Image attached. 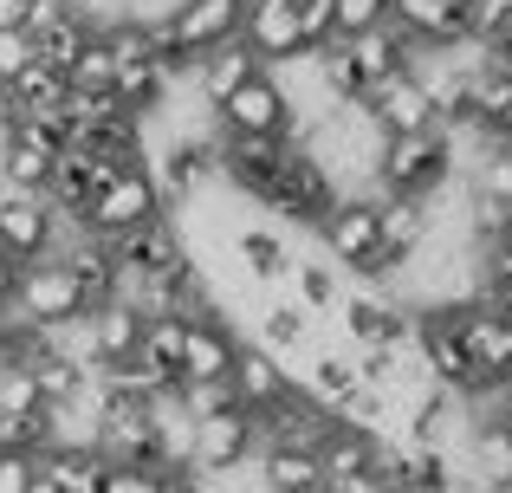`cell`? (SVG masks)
<instances>
[{
	"instance_id": "1",
	"label": "cell",
	"mask_w": 512,
	"mask_h": 493,
	"mask_svg": "<svg viewBox=\"0 0 512 493\" xmlns=\"http://www.w3.org/2000/svg\"><path fill=\"white\" fill-rule=\"evenodd\" d=\"M91 292L85 279L72 273L65 260H33L20 266V279H13V299H7V331L20 338V331H59L72 325V318H85Z\"/></svg>"
},
{
	"instance_id": "2",
	"label": "cell",
	"mask_w": 512,
	"mask_h": 493,
	"mask_svg": "<svg viewBox=\"0 0 512 493\" xmlns=\"http://www.w3.org/2000/svg\"><path fill=\"white\" fill-rule=\"evenodd\" d=\"M370 176H376V195H409V202H428V195L454 176V137H448V130L383 137V143H376Z\"/></svg>"
},
{
	"instance_id": "3",
	"label": "cell",
	"mask_w": 512,
	"mask_h": 493,
	"mask_svg": "<svg viewBox=\"0 0 512 493\" xmlns=\"http://www.w3.org/2000/svg\"><path fill=\"white\" fill-rule=\"evenodd\" d=\"M454 338H461V357H467V370H474V390L467 396L506 390L512 383V318L500 312V305H474V299L454 305Z\"/></svg>"
},
{
	"instance_id": "4",
	"label": "cell",
	"mask_w": 512,
	"mask_h": 493,
	"mask_svg": "<svg viewBox=\"0 0 512 493\" xmlns=\"http://www.w3.org/2000/svg\"><path fill=\"white\" fill-rule=\"evenodd\" d=\"M156 215H169V208H163V195H156L150 163H137V169H117L85 202V234L111 247V241H124L130 228H143V221H156Z\"/></svg>"
},
{
	"instance_id": "5",
	"label": "cell",
	"mask_w": 512,
	"mask_h": 493,
	"mask_svg": "<svg viewBox=\"0 0 512 493\" xmlns=\"http://www.w3.org/2000/svg\"><path fill=\"white\" fill-rule=\"evenodd\" d=\"M247 455H260L247 409H221V416L188 422V481H221V474L247 468Z\"/></svg>"
},
{
	"instance_id": "6",
	"label": "cell",
	"mask_w": 512,
	"mask_h": 493,
	"mask_svg": "<svg viewBox=\"0 0 512 493\" xmlns=\"http://www.w3.org/2000/svg\"><path fill=\"white\" fill-rule=\"evenodd\" d=\"M221 137H292V98L273 72H253L227 104H214Z\"/></svg>"
},
{
	"instance_id": "7",
	"label": "cell",
	"mask_w": 512,
	"mask_h": 493,
	"mask_svg": "<svg viewBox=\"0 0 512 493\" xmlns=\"http://www.w3.org/2000/svg\"><path fill=\"white\" fill-rule=\"evenodd\" d=\"M363 117H370L376 137H422V130H441V111H435V98L422 91L415 72L383 78V85L363 98Z\"/></svg>"
},
{
	"instance_id": "8",
	"label": "cell",
	"mask_w": 512,
	"mask_h": 493,
	"mask_svg": "<svg viewBox=\"0 0 512 493\" xmlns=\"http://www.w3.org/2000/svg\"><path fill=\"white\" fill-rule=\"evenodd\" d=\"M318 241H325V253L338 266H350V273H363V266L376 260V195H338V202L318 215Z\"/></svg>"
},
{
	"instance_id": "9",
	"label": "cell",
	"mask_w": 512,
	"mask_h": 493,
	"mask_svg": "<svg viewBox=\"0 0 512 493\" xmlns=\"http://www.w3.org/2000/svg\"><path fill=\"white\" fill-rule=\"evenodd\" d=\"M240 364V338L234 325L221 318V305L201 318H188V338H182V364H175V383H227Z\"/></svg>"
},
{
	"instance_id": "10",
	"label": "cell",
	"mask_w": 512,
	"mask_h": 493,
	"mask_svg": "<svg viewBox=\"0 0 512 493\" xmlns=\"http://www.w3.org/2000/svg\"><path fill=\"white\" fill-rule=\"evenodd\" d=\"M338 429V416H331L325 403H312V396L292 383V396H279L266 416H253V442L260 448H312L318 455V442Z\"/></svg>"
},
{
	"instance_id": "11",
	"label": "cell",
	"mask_w": 512,
	"mask_h": 493,
	"mask_svg": "<svg viewBox=\"0 0 512 493\" xmlns=\"http://www.w3.org/2000/svg\"><path fill=\"white\" fill-rule=\"evenodd\" d=\"M52 234H59V221H52L46 195H26V189H7V182H0V253L33 266V260L52 253Z\"/></svg>"
},
{
	"instance_id": "12",
	"label": "cell",
	"mask_w": 512,
	"mask_h": 493,
	"mask_svg": "<svg viewBox=\"0 0 512 493\" xmlns=\"http://www.w3.org/2000/svg\"><path fill=\"white\" fill-rule=\"evenodd\" d=\"M240 13H247V0H175V7H163V20H169L175 46L188 59H201V52L240 39Z\"/></svg>"
},
{
	"instance_id": "13",
	"label": "cell",
	"mask_w": 512,
	"mask_h": 493,
	"mask_svg": "<svg viewBox=\"0 0 512 493\" xmlns=\"http://www.w3.org/2000/svg\"><path fill=\"white\" fill-rule=\"evenodd\" d=\"M240 46L253 52V65H260V72L305 59L299 20H292V0H247V13H240Z\"/></svg>"
},
{
	"instance_id": "14",
	"label": "cell",
	"mask_w": 512,
	"mask_h": 493,
	"mask_svg": "<svg viewBox=\"0 0 512 493\" xmlns=\"http://www.w3.org/2000/svg\"><path fill=\"white\" fill-rule=\"evenodd\" d=\"M143 305H130V299H98V305H85V331H91V364L98 370H117V364H130L137 357V344H143Z\"/></svg>"
},
{
	"instance_id": "15",
	"label": "cell",
	"mask_w": 512,
	"mask_h": 493,
	"mask_svg": "<svg viewBox=\"0 0 512 493\" xmlns=\"http://www.w3.org/2000/svg\"><path fill=\"white\" fill-rule=\"evenodd\" d=\"M389 26L415 52H448L467 39V7L461 0H389Z\"/></svg>"
},
{
	"instance_id": "16",
	"label": "cell",
	"mask_w": 512,
	"mask_h": 493,
	"mask_svg": "<svg viewBox=\"0 0 512 493\" xmlns=\"http://www.w3.org/2000/svg\"><path fill=\"white\" fill-rule=\"evenodd\" d=\"M338 46L350 52V65H357V85H363V98H370L383 78H396V72H415V46L396 33V26H376V33H357V39H338Z\"/></svg>"
},
{
	"instance_id": "17",
	"label": "cell",
	"mask_w": 512,
	"mask_h": 493,
	"mask_svg": "<svg viewBox=\"0 0 512 493\" xmlns=\"http://www.w3.org/2000/svg\"><path fill=\"white\" fill-rule=\"evenodd\" d=\"M234 409H247V416H266V409L279 403V396H292V370L279 364L273 351H260V344H240V364H234Z\"/></svg>"
},
{
	"instance_id": "18",
	"label": "cell",
	"mask_w": 512,
	"mask_h": 493,
	"mask_svg": "<svg viewBox=\"0 0 512 493\" xmlns=\"http://www.w3.org/2000/svg\"><path fill=\"white\" fill-rule=\"evenodd\" d=\"M253 72H260V65H253V52L234 39V46H214V52H201V59H195V72H188V78H195L201 104L214 111V104H227V98H234V91L247 85Z\"/></svg>"
},
{
	"instance_id": "19",
	"label": "cell",
	"mask_w": 512,
	"mask_h": 493,
	"mask_svg": "<svg viewBox=\"0 0 512 493\" xmlns=\"http://www.w3.org/2000/svg\"><path fill=\"white\" fill-rule=\"evenodd\" d=\"M260 487L266 493H325V468L312 448H260Z\"/></svg>"
},
{
	"instance_id": "20",
	"label": "cell",
	"mask_w": 512,
	"mask_h": 493,
	"mask_svg": "<svg viewBox=\"0 0 512 493\" xmlns=\"http://www.w3.org/2000/svg\"><path fill=\"white\" fill-rule=\"evenodd\" d=\"M33 474H39V481H52V493H98L104 461L91 455V448H39Z\"/></svg>"
},
{
	"instance_id": "21",
	"label": "cell",
	"mask_w": 512,
	"mask_h": 493,
	"mask_svg": "<svg viewBox=\"0 0 512 493\" xmlns=\"http://www.w3.org/2000/svg\"><path fill=\"white\" fill-rule=\"evenodd\" d=\"M376 448H383V435L338 422V429L318 442V468H325V481H344V474H370V468H376Z\"/></svg>"
},
{
	"instance_id": "22",
	"label": "cell",
	"mask_w": 512,
	"mask_h": 493,
	"mask_svg": "<svg viewBox=\"0 0 512 493\" xmlns=\"http://www.w3.org/2000/svg\"><path fill=\"white\" fill-rule=\"evenodd\" d=\"M227 253L240 260V273H247L253 286H286V279H292V260H286V247H279V234L247 228V234L227 241Z\"/></svg>"
},
{
	"instance_id": "23",
	"label": "cell",
	"mask_w": 512,
	"mask_h": 493,
	"mask_svg": "<svg viewBox=\"0 0 512 493\" xmlns=\"http://www.w3.org/2000/svg\"><path fill=\"white\" fill-rule=\"evenodd\" d=\"M266 344L260 351H273L279 364H286V351H312V312L305 305H292V299H273L266 305Z\"/></svg>"
},
{
	"instance_id": "24",
	"label": "cell",
	"mask_w": 512,
	"mask_h": 493,
	"mask_svg": "<svg viewBox=\"0 0 512 493\" xmlns=\"http://www.w3.org/2000/svg\"><path fill=\"white\" fill-rule=\"evenodd\" d=\"M111 78H117V59H111V46H104V33L91 26L85 52L65 65V91H85V98H111Z\"/></svg>"
},
{
	"instance_id": "25",
	"label": "cell",
	"mask_w": 512,
	"mask_h": 493,
	"mask_svg": "<svg viewBox=\"0 0 512 493\" xmlns=\"http://www.w3.org/2000/svg\"><path fill=\"white\" fill-rule=\"evenodd\" d=\"M312 403H325V409H338L350 390H357V364H350L344 351H318L312 357V370H305V383H299Z\"/></svg>"
},
{
	"instance_id": "26",
	"label": "cell",
	"mask_w": 512,
	"mask_h": 493,
	"mask_svg": "<svg viewBox=\"0 0 512 493\" xmlns=\"http://www.w3.org/2000/svg\"><path fill=\"white\" fill-rule=\"evenodd\" d=\"M182 338H188V318H175V312H150V318H143V344H137V357L175 377V364H182Z\"/></svg>"
},
{
	"instance_id": "27",
	"label": "cell",
	"mask_w": 512,
	"mask_h": 493,
	"mask_svg": "<svg viewBox=\"0 0 512 493\" xmlns=\"http://www.w3.org/2000/svg\"><path fill=\"white\" fill-rule=\"evenodd\" d=\"M0 416H20V422H39V416H46V403H39V390H33V377H26L20 357H7V364H0Z\"/></svg>"
},
{
	"instance_id": "28",
	"label": "cell",
	"mask_w": 512,
	"mask_h": 493,
	"mask_svg": "<svg viewBox=\"0 0 512 493\" xmlns=\"http://www.w3.org/2000/svg\"><path fill=\"white\" fill-rule=\"evenodd\" d=\"M474 195L480 202L512 208V143H493V150L474 163Z\"/></svg>"
},
{
	"instance_id": "29",
	"label": "cell",
	"mask_w": 512,
	"mask_h": 493,
	"mask_svg": "<svg viewBox=\"0 0 512 493\" xmlns=\"http://www.w3.org/2000/svg\"><path fill=\"white\" fill-rule=\"evenodd\" d=\"M376 26H389V0H338L331 7V39H357Z\"/></svg>"
},
{
	"instance_id": "30",
	"label": "cell",
	"mask_w": 512,
	"mask_h": 493,
	"mask_svg": "<svg viewBox=\"0 0 512 493\" xmlns=\"http://www.w3.org/2000/svg\"><path fill=\"white\" fill-rule=\"evenodd\" d=\"M292 286H299V292H292V305H305L312 318L338 305V279H331L325 266H292Z\"/></svg>"
},
{
	"instance_id": "31",
	"label": "cell",
	"mask_w": 512,
	"mask_h": 493,
	"mask_svg": "<svg viewBox=\"0 0 512 493\" xmlns=\"http://www.w3.org/2000/svg\"><path fill=\"white\" fill-rule=\"evenodd\" d=\"M461 7H467V39L474 46H493L512 26V0H461Z\"/></svg>"
},
{
	"instance_id": "32",
	"label": "cell",
	"mask_w": 512,
	"mask_h": 493,
	"mask_svg": "<svg viewBox=\"0 0 512 493\" xmlns=\"http://www.w3.org/2000/svg\"><path fill=\"white\" fill-rule=\"evenodd\" d=\"M331 7H338V0H292V20H299V46L305 52L331 46Z\"/></svg>"
},
{
	"instance_id": "33",
	"label": "cell",
	"mask_w": 512,
	"mask_h": 493,
	"mask_svg": "<svg viewBox=\"0 0 512 493\" xmlns=\"http://www.w3.org/2000/svg\"><path fill=\"white\" fill-rule=\"evenodd\" d=\"M175 487V474L163 468H104V481L98 493H169Z\"/></svg>"
},
{
	"instance_id": "34",
	"label": "cell",
	"mask_w": 512,
	"mask_h": 493,
	"mask_svg": "<svg viewBox=\"0 0 512 493\" xmlns=\"http://www.w3.org/2000/svg\"><path fill=\"white\" fill-rule=\"evenodd\" d=\"M33 487V455H0V493H26Z\"/></svg>"
},
{
	"instance_id": "35",
	"label": "cell",
	"mask_w": 512,
	"mask_h": 493,
	"mask_svg": "<svg viewBox=\"0 0 512 493\" xmlns=\"http://www.w3.org/2000/svg\"><path fill=\"white\" fill-rule=\"evenodd\" d=\"M325 493H396V487H389L383 474L370 468V474H344V481H325Z\"/></svg>"
},
{
	"instance_id": "36",
	"label": "cell",
	"mask_w": 512,
	"mask_h": 493,
	"mask_svg": "<svg viewBox=\"0 0 512 493\" xmlns=\"http://www.w3.org/2000/svg\"><path fill=\"white\" fill-rule=\"evenodd\" d=\"M493 52H500V59H512V26H506L500 39H493Z\"/></svg>"
},
{
	"instance_id": "37",
	"label": "cell",
	"mask_w": 512,
	"mask_h": 493,
	"mask_svg": "<svg viewBox=\"0 0 512 493\" xmlns=\"http://www.w3.org/2000/svg\"><path fill=\"white\" fill-rule=\"evenodd\" d=\"M26 493H52V481H39V474H33V487H26Z\"/></svg>"
},
{
	"instance_id": "38",
	"label": "cell",
	"mask_w": 512,
	"mask_h": 493,
	"mask_svg": "<svg viewBox=\"0 0 512 493\" xmlns=\"http://www.w3.org/2000/svg\"><path fill=\"white\" fill-rule=\"evenodd\" d=\"M169 493H201V487H195V481H175V487H169Z\"/></svg>"
},
{
	"instance_id": "39",
	"label": "cell",
	"mask_w": 512,
	"mask_h": 493,
	"mask_svg": "<svg viewBox=\"0 0 512 493\" xmlns=\"http://www.w3.org/2000/svg\"><path fill=\"white\" fill-rule=\"evenodd\" d=\"M500 312H506V318H512V286H506V299H500Z\"/></svg>"
}]
</instances>
